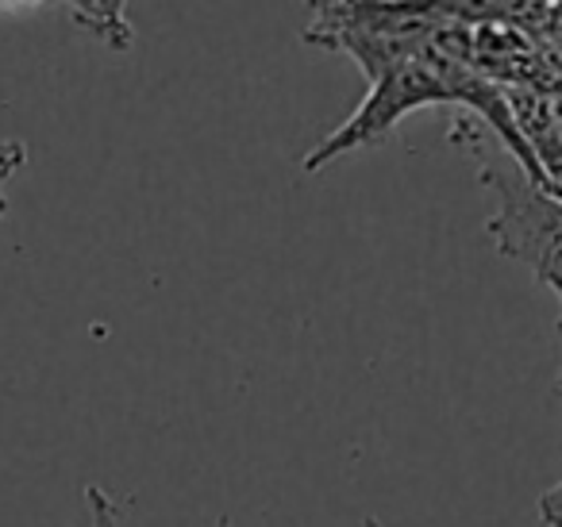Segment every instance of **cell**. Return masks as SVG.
<instances>
[{
    "instance_id": "1",
    "label": "cell",
    "mask_w": 562,
    "mask_h": 527,
    "mask_svg": "<svg viewBox=\"0 0 562 527\" xmlns=\"http://www.w3.org/2000/svg\"><path fill=\"white\" fill-rule=\"evenodd\" d=\"M308 24L301 40L308 47L347 55L367 81L390 66L420 55L443 20L413 12L405 0H305Z\"/></svg>"
},
{
    "instance_id": "2",
    "label": "cell",
    "mask_w": 562,
    "mask_h": 527,
    "mask_svg": "<svg viewBox=\"0 0 562 527\" xmlns=\"http://www.w3.org/2000/svg\"><path fill=\"white\" fill-rule=\"evenodd\" d=\"M482 186L497 209L485 220V235L497 255L528 266L531 278L547 285L562 304V201L531 186L520 170H482Z\"/></svg>"
},
{
    "instance_id": "3",
    "label": "cell",
    "mask_w": 562,
    "mask_h": 527,
    "mask_svg": "<svg viewBox=\"0 0 562 527\" xmlns=\"http://www.w3.org/2000/svg\"><path fill=\"white\" fill-rule=\"evenodd\" d=\"M508 112H513L516 135L524 139L528 155L536 158L547 189L562 201V132L554 116V93H531V89H505Z\"/></svg>"
},
{
    "instance_id": "4",
    "label": "cell",
    "mask_w": 562,
    "mask_h": 527,
    "mask_svg": "<svg viewBox=\"0 0 562 527\" xmlns=\"http://www.w3.org/2000/svg\"><path fill=\"white\" fill-rule=\"evenodd\" d=\"M413 12L451 24L485 27V24H516V27H539L543 20V0H405Z\"/></svg>"
},
{
    "instance_id": "5",
    "label": "cell",
    "mask_w": 562,
    "mask_h": 527,
    "mask_svg": "<svg viewBox=\"0 0 562 527\" xmlns=\"http://www.w3.org/2000/svg\"><path fill=\"white\" fill-rule=\"evenodd\" d=\"M74 12V24L101 40L112 51L132 47V24H127V0H66Z\"/></svg>"
},
{
    "instance_id": "6",
    "label": "cell",
    "mask_w": 562,
    "mask_h": 527,
    "mask_svg": "<svg viewBox=\"0 0 562 527\" xmlns=\"http://www.w3.org/2000/svg\"><path fill=\"white\" fill-rule=\"evenodd\" d=\"M86 501H89V516H93V524H89V527H120L116 501H112V496L104 493L101 485H89L86 489Z\"/></svg>"
},
{
    "instance_id": "7",
    "label": "cell",
    "mask_w": 562,
    "mask_h": 527,
    "mask_svg": "<svg viewBox=\"0 0 562 527\" xmlns=\"http://www.w3.org/2000/svg\"><path fill=\"white\" fill-rule=\"evenodd\" d=\"M24 162H27V150L20 147V143H0V193H4L9 181L24 170Z\"/></svg>"
},
{
    "instance_id": "8",
    "label": "cell",
    "mask_w": 562,
    "mask_h": 527,
    "mask_svg": "<svg viewBox=\"0 0 562 527\" xmlns=\"http://www.w3.org/2000/svg\"><path fill=\"white\" fill-rule=\"evenodd\" d=\"M536 32L543 35V40L551 43V47L562 55V0H547L543 20H539V27H536Z\"/></svg>"
},
{
    "instance_id": "9",
    "label": "cell",
    "mask_w": 562,
    "mask_h": 527,
    "mask_svg": "<svg viewBox=\"0 0 562 527\" xmlns=\"http://www.w3.org/2000/svg\"><path fill=\"white\" fill-rule=\"evenodd\" d=\"M539 519L547 527H562V481H554L543 496H539Z\"/></svg>"
},
{
    "instance_id": "10",
    "label": "cell",
    "mask_w": 562,
    "mask_h": 527,
    "mask_svg": "<svg viewBox=\"0 0 562 527\" xmlns=\"http://www.w3.org/2000/svg\"><path fill=\"white\" fill-rule=\"evenodd\" d=\"M47 0H0V12H27V9H40Z\"/></svg>"
},
{
    "instance_id": "11",
    "label": "cell",
    "mask_w": 562,
    "mask_h": 527,
    "mask_svg": "<svg viewBox=\"0 0 562 527\" xmlns=\"http://www.w3.org/2000/svg\"><path fill=\"white\" fill-rule=\"evenodd\" d=\"M4 212H9V197L0 193V220H4Z\"/></svg>"
},
{
    "instance_id": "12",
    "label": "cell",
    "mask_w": 562,
    "mask_h": 527,
    "mask_svg": "<svg viewBox=\"0 0 562 527\" xmlns=\"http://www.w3.org/2000/svg\"><path fill=\"white\" fill-rule=\"evenodd\" d=\"M543 4H547V0H543Z\"/></svg>"
}]
</instances>
